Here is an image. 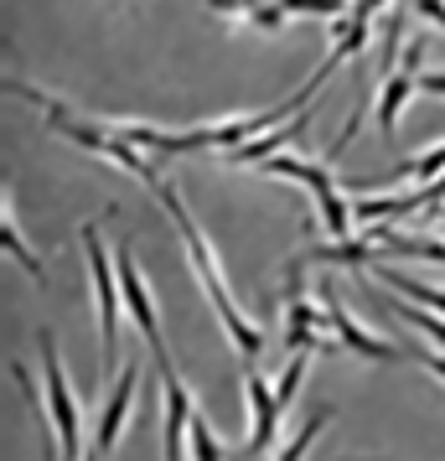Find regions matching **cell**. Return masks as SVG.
<instances>
[{"label":"cell","mask_w":445,"mask_h":461,"mask_svg":"<svg viewBox=\"0 0 445 461\" xmlns=\"http://www.w3.org/2000/svg\"><path fill=\"white\" fill-rule=\"evenodd\" d=\"M445 176V140L441 146H430V150H420V156H409L394 176H378V187H388V192H399V187H435Z\"/></svg>","instance_id":"obj_13"},{"label":"cell","mask_w":445,"mask_h":461,"mask_svg":"<svg viewBox=\"0 0 445 461\" xmlns=\"http://www.w3.org/2000/svg\"><path fill=\"white\" fill-rule=\"evenodd\" d=\"M259 176H280V182H300V187H311V197H332L337 187V176H332V161H316V156H300V150H280L275 161H264L254 167Z\"/></svg>","instance_id":"obj_11"},{"label":"cell","mask_w":445,"mask_h":461,"mask_svg":"<svg viewBox=\"0 0 445 461\" xmlns=\"http://www.w3.org/2000/svg\"><path fill=\"white\" fill-rule=\"evenodd\" d=\"M156 197H161V208L171 212V223H176V233H182L187 270L197 275L202 295L212 301V316H218V327H223V332H228V342L238 348L244 368H254L259 353H264V332H259V321H249V316L238 312L234 291H228V270H223V259H218V249H212V239L202 233V223H197V218H191V208H187V197L171 187V182H161V187H156Z\"/></svg>","instance_id":"obj_1"},{"label":"cell","mask_w":445,"mask_h":461,"mask_svg":"<svg viewBox=\"0 0 445 461\" xmlns=\"http://www.w3.org/2000/svg\"><path fill=\"white\" fill-rule=\"evenodd\" d=\"M373 249H378V244H373L368 233H358V239H347V244H316L306 259H316V265H352V270H358V265H368Z\"/></svg>","instance_id":"obj_17"},{"label":"cell","mask_w":445,"mask_h":461,"mask_svg":"<svg viewBox=\"0 0 445 461\" xmlns=\"http://www.w3.org/2000/svg\"><path fill=\"white\" fill-rule=\"evenodd\" d=\"M84 259H88V295H93V312H99V348H104V374H114V353H120V312H125V295H120V265L114 249H104L99 223H84Z\"/></svg>","instance_id":"obj_3"},{"label":"cell","mask_w":445,"mask_h":461,"mask_svg":"<svg viewBox=\"0 0 445 461\" xmlns=\"http://www.w3.org/2000/svg\"><path fill=\"white\" fill-rule=\"evenodd\" d=\"M114 265H120V295H125V312L135 316V327L146 332V348H150V357H156L161 378H176V363H171V353H166V332H161V316H156V301H150L146 275H140L135 254H129V239L114 244Z\"/></svg>","instance_id":"obj_5"},{"label":"cell","mask_w":445,"mask_h":461,"mask_svg":"<svg viewBox=\"0 0 445 461\" xmlns=\"http://www.w3.org/2000/svg\"><path fill=\"white\" fill-rule=\"evenodd\" d=\"M373 275H378L383 285H394L399 295L424 301V312H441L445 316V285H430V280H420V275H409V270H388V265H378V259H373Z\"/></svg>","instance_id":"obj_15"},{"label":"cell","mask_w":445,"mask_h":461,"mask_svg":"<svg viewBox=\"0 0 445 461\" xmlns=\"http://www.w3.org/2000/svg\"><path fill=\"white\" fill-rule=\"evenodd\" d=\"M409 11H420L424 22H435L445 32V0H409Z\"/></svg>","instance_id":"obj_24"},{"label":"cell","mask_w":445,"mask_h":461,"mask_svg":"<svg viewBox=\"0 0 445 461\" xmlns=\"http://www.w3.org/2000/svg\"><path fill=\"white\" fill-rule=\"evenodd\" d=\"M22 99H31V104L47 114V125L58 130V135H67L73 146H84L88 156H99V161H114V167H125L135 182H146V187H161L166 176L150 167V156H140V150L129 146V140H120L114 130H109V120H93V114H78V109H67V104H58L47 88H37V84H11Z\"/></svg>","instance_id":"obj_2"},{"label":"cell","mask_w":445,"mask_h":461,"mask_svg":"<svg viewBox=\"0 0 445 461\" xmlns=\"http://www.w3.org/2000/svg\"><path fill=\"white\" fill-rule=\"evenodd\" d=\"M37 353H42V404H47V425L52 436L63 440V461H84V415H78V394L67 384L63 363H58V348H52V332H37Z\"/></svg>","instance_id":"obj_4"},{"label":"cell","mask_w":445,"mask_h":461,"mask_svg":"<svg viewBox=\"0 0 445 461\" xmlns=\"http://www.w3.org/2000/svg\"><path fill=\"white\" fill-rule=\"evenodd\" d=\"M244 399H249V451L264 456L270 446L280 440V399L270 389V378L259 374V368H244Z\"/></svg>","instance_id":"obj_9"},{"label":"cell","mask_w":445,"mask_h":461,"mask_svg":"<svg viewBox=\"0 0 445 461\" xmlns=\"http://www.w3.org/2000/svg\"><path fill=\"white\" fill-rule=\"evenodd\" d=\"M388 312H399L409 327H420L424 337H435V353H445V316L441 312H424L414 301H388Z\"/></svg>","instance_id":"obj_18"},{"label":"cell","mask_w":445,"mask_h":461,"mask_svg":"<svg viewBox=\"0 0 445 461\" xmlns=\"http://www.w3.org/2000/svg\"><path fill=\"white\" fill-rule=\"evenodd\" d=\"M435 218H441V239H445V208H441V212H435ZM435 218H430V223H435Z\"/></svg>","instance_id":"obj_27"},{"label":"cell","mask_w":445,"mask_h":461,"mask_svg":"<svg viewBox=\"0 0 445 461\" xmlns=\"http://www.w3.org/2000/svg\"><path fill=\"white\" fill-rule=\"evenodd\" d=\"M0 244H5V254H11V259L31 275V280H47L37 249H31V244L22 239V229H16V203H11V192H0Z\"/></svg>","instance_id":"obj_14"},{"label":"cell","mask_w":445,"mask_h":461,"mask_svg":"<svg viewBox=\"0 0 445 461\" xmlns=\"http://www.w3.org/2000/svg\"><path fill=\"white\" fill-rule=\"evenodd\" d=\"M306 374H311V353H296V357H285V368H280L275 378V399H280V410H290L300 394V384H306Z\"/></svg>","instance_id":"obj_19"},{"label":"cell","mask_w":445,"mask_h":461,"mask_svg":"<svg viewBox=\"0 0 445 461\" xmlns=\"http://www.w3.org/2000/svg\"><path fill=\"white\" fill-rule=\"evenodd\" d=\"M135 384H140V363H125L120 378L109 384V399L99 404V425H93L88 451H99L104 461H109V451L120 446V436H125V420H129V410H135Z\"/></svg>","instance_id":"obj_8"},{"label":"cell","mask_w":445,"mask_h":461,"mask_svg":"<svg viewBox=\"0 0 445 461\" xmlns=\"http://www.w3.org/2000/svg\"><path fill=\"white\" fill-rule=\"evenodd\" d=\"M420 363H424L435 378H445V353H420Z\"/></svg>","instance_id":"obj_26"},{"label":"cell","mask_w":445,"mask_h":461,"mask_svg":"<svg viewBox=\"0 0 445 461\" xmlns=\"http://www.w3.org/2000/svg\"><path fill=\"white\" fill-rule=\"evenodd\" d=\"M285 22H290V11H285L280 0H270V5H254V11H244V16H234L228 26H249V32H280Z\"/></svg>","instance_id":"obj_21"},{"label":"cell","mask_w":445,"mask_h":461,"mask_svg":"<svg viewBox=\"0 0 445 461\" xmlns=\"http://www.w3.org/2000/svg\"><path fill=\"white\" fill-rule=\"evenodd\" d=\"M332 415H337V410H332V404H321V410H316L311 420H300V430H296V436H290V440H280V446H275V456H270V461H306V456H311V446H316V436L326 430V425H332Z\"/></svg>","instance_id":"obj_16"},{"label":"cell","mask_w":445,"mask_h":461,"mask_svg":"<svg viewBox=\"0 0 445 461\" xmlns=\"http://www.w3.org/2000/svg\"><path fill=\"white\" fill-rule=\"evenodd\" d=\"M332 316H326V306H316L311 295H306V285H300V259H290V270H285V353H316L321 342L316 332L326 327Z\"/></svg>","instance_id":"obj_6"},{"label":"cell","mask_w":445,"mask_h":461,"mask_svg":"<svg viewBox=\"0 0 445 461\" xmlns=\"http://www.w3.org/2000/svg\"><path fill=\"white\" fill-rule=\"evenodd\" d=\"M388 0H352V16H368V22H378V11Z\"/></svg>","instance_id":"obj_25"},{"label":"cell","mask_w":445,"mask_h":461,"mask_svg":"<svg viewBox=\"0 0 445 461\" xmlns=\"http://www.w3.org/2000/svg\"><path fill=\"white\" fill-rule=\"evenodd\" d=\"M280 5H285L290 16H316V22H342V16L352 11L347 0H280Z\"/></svg>","instance_id":"obj_22"},{"label":"cell","mask_w":445,"mask_h":461,"mask_svg":"<svg viewBox=\"0 0 445 461\" xmlns=\"http://www.w3.org/2000/svg\"><path fill=\"white\" fill-rule=\"evenodd\" d=\"M420 94V84L409 73H383L378 78V94H373V120H378V135H399V120H404V104Z\"/></svg>","instance_id":"obj_12"},{"label":"cell","mask_w":445,"mask_h":461,"mask_svg":"<svg viewBox=\"0 0 445 461\" xmlns=\"http://www.w3.org/2000/svg\"><path fill=\"white\" fill-rule=\"evenodd\" d=\"M191 461H228L223 440L212 436V425H208V415H202V410L191 415Z\"/></svg>","instance_id":"obj_20"},{"label":"cell","mask_w":445,"mask_h":461,"mask_svg":"<svg viewBox=\"0 0 445 461\" xmlns=\"http://www.w3.org/2000/svg\"><path fill=\"white\" fill-rule=\"evenodd\" d=\"M84 461H104V456H99V451H88V456H84Z\"/></svg>","instance_id":"obj_28"},{"label":"cell","mask_w":445,"mask_h":461,"mask_svg":"<svg viewBox=\"0 0 445 461\" xmlns=\"http://www.w3.org/2000/svg\"><path fill=\"white\" fill-rule=\"evenodd\" d=\"M161 399H166V410H161V440H166V461H187L191 415H197V404H191L182 374H176V378H161Z\"/></svg>","instance_id":"obj_10"},{"label":"cell","mask_w":445,"mask_h":461,"mask_svg":"<svg viewBox=\"0 0 445 461\" xmlns=\"http://www.w3.org/2000/svg\"><path fill=\"white\" fill-rule=\"evenodd\" d=\"M424 52H430V47H424V37H409V42H404V52H399V68H394V73H409V78L420 84L424 73H430V68H424Z\"/></svg>","instance_id":"obj_23"},{"label":"cell","mask_w":445,"mask_h":461,"mask_svg":"<svg viewBox=\"0 0 445 461\" xmlns=\"http://www.w3.org/2000/svg\"><path fill=\"white\" fill-rule=\"evenodd\" d=\"M316 295H321V306H326V316H332V332L342 337V348H347V353L368 357V363H399V348H394V342H383L378 332H368L358 316L347 312V301L337 295V285H332V280H321Z\"/></svg>","instance_id":"obj_7"}]
</instances>
